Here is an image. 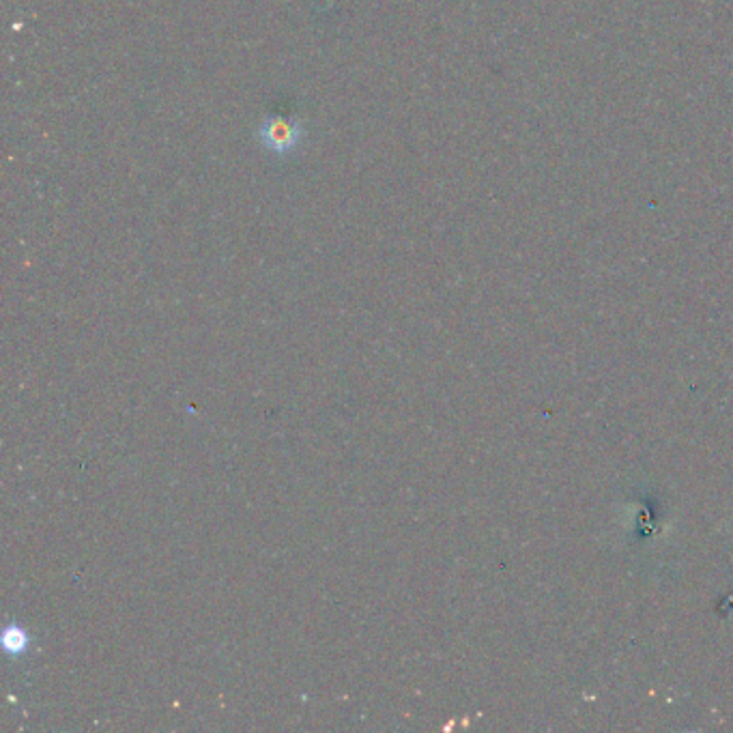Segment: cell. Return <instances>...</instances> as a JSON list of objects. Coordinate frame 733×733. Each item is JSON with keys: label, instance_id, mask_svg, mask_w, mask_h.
Instances as JSON below:
<instances>
[{"label": "cell", "instance_id": "6da1fadb", "mask_svg": "<svg viewBox=\"0 0 733 733\" xmlns=\"http://www.w3.org/2000/svg\"><path fill=\"white\" fill-rule=\"evenodd\" d=\"M258 138H261V142L271 153L286 155L297 147L301 138V127L293 119L269 117L263 121L261 129H258Z\"/></svg>", "mask_w": 733, "mask_h": 733}]
</instances>
